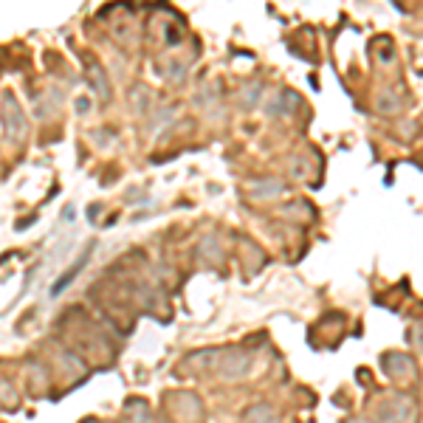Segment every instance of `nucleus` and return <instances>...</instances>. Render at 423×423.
<instances>
[{
  "label": "nucleus",
  "mask_w": 423,
  "mask_h": 423,
  "mask_svg": "<svg viewBox=\"0 0 423 423\" xmlns=\"http://www.w3.org/2000/svg\"><path fill=\"white\" fill-rule=\"evenodd\" d=\"M0 108H3V116H0V121H3V133H6L11 141H20L23 133H26V116H23L17 99H14L11 93H3Z\"/></svg>",
  "instance_id": "obj_1"
},
{
  "label": "nucleus",
  "mask_w": 423,
  "mask_h": 423,
  "mask_svg": "<svg viewBox=\"0 0 423 423\" xmlns=\"http://www.w3.org/2000/svg\"><path fill=\"white\" fill-rule=\"evenodd\" d=\"M85 263H88V251H85V254H82V260H79V263H76V265H73V268H68V271H65V277H62L60 282H57V285H54V288H51V294H54V297H57V294H60L62 288H65V285H68V282H73V280H76V274H79V268H82V265H85Z\"/></svg>",
  "instance_id": "obj_2"
},
{
  "label": "nucleus",
  "mask_w": 423,
  "mask_h": 423,
  "mask_svg": "<svg viewBox=\"0 0 423 423\" xmlns=\"http://www.w3.org/2000/svg\"><path fill=\"white\" fill-rule=\"evenodd\" d=\"M248 421H251V423H254V421H257V423H274L277 418H274V412H271L268 407H257V409L248 415Z\"/></svg>",
  "instance_id": "obj_3"
}]
</instances>
